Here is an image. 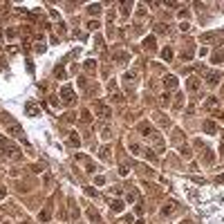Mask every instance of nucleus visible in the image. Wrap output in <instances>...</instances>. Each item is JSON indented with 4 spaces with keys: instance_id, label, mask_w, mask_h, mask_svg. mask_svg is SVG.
I'll return each instance as SVG.
<instances>
[{
    "instance_id": "7c9ffc66",
    "label": "nucleus",
    "mask_w": 224,
    "mask_h": 224,
    "mask_svg": "<svg viewBox=\"0 0 224 224\" xmlns=\"http://www.w3.org/2000/svg\"><path fill=\"white\" fill-rule=\"evenodd\" d=\"M101 137H103V139H110V137H112V130H110V128H103V130H101Z\"/></svg>"
},
{
    "instance_id": "2eb2a0df",
    "label": "nucleus",
    "mask_w": 224,
    "mask_h": 224,
    "mask_svg": "<svg viewBox=\"0 0 224 224\" xmlns=\"http://www.w3.org/2000/svg\"><path fill=\"white\" fill-rule=\"evenodd\" d=\"M126 200H128V202H137V200H139V193H137L135 188H130V191L126 193Z\"/></svg>"
},
{
    "instance_id": "c85d7f7f",
    "label": "nucleus",
    "mask_w": 224,
    "mask_h": 224,
    "mask_svg": "<svg viewBox=\"0 0 224 224\" xmlns=\"http://www.w3.org/2000/svg\"><path fill=\"white\" fill-rule=\"evenodd\" d=\"M173 206H175V204H166V206L162 209V213H164V215H170V213H173Z\"/></svg>"
},
{
    "instance_id": "1a4fd4ad",
    "label": "nucleus",
    "mask_w": 224,
    "mask_h": 224,
    "mask_svg": "<svg viewBox=\"0 0 224 224\" xmlns=\"http://www.w3.org/2000/svg\"><path fill=\"white\" fill-rule=\"evenodd\" d=\"M110 211L112 213H121V211H123V202H121V200H112L110 202Z\"/></svg>"
},
{
    "instance_id": "412c9836",
    "label": "nucleus",
    "mask_w": 224,
    "mask_h": 224,
    "mask_svg": "<svg viewBox=\"0 0 224 224\" xmlns=\"http://www.w3.org/2000/svg\"><path fill=\"white\" fill-rule=\"evenodd\" d=\"M99 157H101V159H110V148L103 146V148H101V153H99Z\"/></svg>"
},
{
    "instance_id": "c756f323",
    "label": "nucleus",
    "mask_w": 224,
    "mask_h": 224,
    "mask_svg": "<svg viewBox=\"0 0 224 224\" xmlns=\"http://www.w3.org/2000/svg\"><path fill=\"white\" fill-rule=\"evenodd\" d=\"M54 74H56V76H58V79H65V70L61 67V65H58V67L54 70Z\"/></svg>"
},
{
    "instance_id": "6e6552de",
    "label": "nucleus",
    "mask_w": 224,
    "mask_h": 224,
    "mask_svg": "<svg viewBox=\"0 0 224 224\" xmlns=\"http://www.w3.org/2000/svg\"><path fill=\"white\" fill-rule=\"evenodd\" d=\"M164 85H166L168 90H175V88H177V76H173V74H168V76L164 79Z\"/></svg>"
},
{
    "instance_id": "c9c22d12",
    "label": "nucleus",
    "mask_w": 224,
    "mask_h": 224,
    "mask_svg": "<svg viewBox=\"0 0 224 224\" xmlns=\"http://www.w3.org/2000/svg\"><path fill=\"white\" fill-rule=\"evenodd\" d=\"M90 218H92V220H94V222H99V213H97L94 209H90Z\"/></svg>"
},
{
    "instance_id": "cd10ccee",
    "label": "nucleus",
    "mask_w": 224,
    "mask_h": 224,
    "mask_svg": "<svg viewBox=\"0 0 224 224\" xmlns=\"http://www.w3.org/2000/svg\"><path fill=\"white\" fill-rule=\"evenodd\" d=\"M81 144V139L76 137V132H72V137H70V146H79Z\"/></svg>"
},
{
    "instance_id": "39448f33",
    "label": "nucleus",
    "mask_w": 224,
    "mask_h": 224,
    "mask_svg": "<svg viewBox=\"0 0 224 224\" xmlns=\"http://www.w3.org/2000/svg\"><path fill=\"white\" fill-rule=\"evenodd\" d=\"M61 99H63V103H72L74 101V90L70 85H63L61 88Z\"/></svg>"
},
{
    "instance_id": "a19ab883",
    "label": "nucleus",
    "mask_w": 224,
    "mask_h": 224,
    "mask_svg": "<svg viewBox=\"0 0 224 224\" xmlns=\"http://www.w3.org/2000/svg\"><path fill=\"white\" fill-rule=\"evenodd\" d=\"M85 193L90 195V197H97V191H94V188H85Z\"/></svg>"
},
{
    "instance_id": "ea45409f",
    "label": "nucleus",
    "mask_w": 224,
    "mask_h": 224,
    "mask_svg": "<svg viewBox=\"0 0 224 224\" xmlns=\"http://www.w3.org/2000/svg\"><path fill=\"white\" fill-rule=\"evenodd\" d=\"M164 32H168V27L166 25H157V34H164Z\"/></svg>"
},
{
    "instance_id": "4c0bfd02",
    "label": "nucleus",
    "mask_w": 224,
    "mask_h": 224,
    "mask_svg": "<svg viewBox=\"0 0 224 224\" xmlns=\"http://www.w3.org/2000/svg\"><path fill=\"white\" fill-rule=\"evenodd\" d=\"M168 101H170V94L166 92V94H162V103H164V106H168Z\"/></svg>"
},
{
    "instance_id": "393cba45",
    "label": "nucleus",
    "mask_w": 224,
    "mask_h": 224,
    "mask_svg": "<svg viewBox=\"0 0 224 224\" xmlns=\"http://www.w3.org/2000/svg\"><path fill=\"white\" fill-rule=\"evenodd\" d=\"M144 155H146V159H148V162H153V164L157 162V155H155L153 150H144Z\"/></svg>"
},
{
    "instance_id": "a878e982",
    "label": "nucleus",
    "mask_w": 224,
    "mask_h": 224,
    "mask_svg": "<svg viewBox=\"0 0 224 224\" xmlns=\"http://www.w3.org/2000/svg\"><path fill=\"white\" fill-rule=\"evenodd\" d=\"M81 119L85 121V123H90V121H92V114H90V110H83V112H81Z\"/></svg>"
},
{
    "instance_id": "e433bc0d",
    "label": "nucleus",
    "mask_w": 224,
    "mask_h": 224,
    "mask_svg": "<svg viewBox=\"0 0 224 224\" xmlns=\"http://www.w3.org/2000/svg\"><path fill=\"white\" fill-rule=\"evenodd\" d=\"M7 36H9V38H16V36H18V29H7Z\"/></svg>"
},
{
    "instance_id": "423d86ee",
    "label": "nucleus",
    "mask_w": 224,
    "mask_h": 224,
    "mask_svg": "<svg viewBox=\"0 0 224 224\" xmlns=\"http://www.w3.org/2000/svg\"><path fill=\"white\" fill-rule=\"evenodd\" d=\"M220 81H222V74H220V72H209V74H206V83H209L211 88H215Z\"/></svg>"
},
{
    "instance_id": "9d476101",
    "label": "nucleus",
    "mask_w": 224,
    "mask_h": 224,
    "mask_svg": "<svg viewBox=\"0 0 224 224\" xmlns=\"http://www.w3.org/2000/svg\"><path fill=\"white\" fill-rule=\"evenodd\" d=\"M144 47L146 50H155L157 47V45H155V36H146V38H144Z\"/></svg>"
},
{
    "instance_id": "6ab92c4d",
    "label": "nucleus",
    "mask_w": 224,
    "mask_h": 224,
    "mask_svg": "<svg viewBox=\"0 0 224 224\" xmlns=\"http://www.w3.org/2000/svg\"><path fill=\"white\" fill-rule=\"evenodd\" d=\"M162 58H164V61H173V50H170V47L162 50Z\"/></svg>"
},
{
    "instance_id": "ddd939ff",
    "label": "nucleus",
    "mask_w": 224,
    "mask_h": 224,
    "mask_svg": "<svg viewBox=\"0 0 224 224\" xmlns=\"http://www.w3.org/2000/svg\"><path fill=\"white\" fill-rule=\"evenodd\" d=\"M88 14H92V16H99V14H101V5H99V2H94V5H88Z\"/></svg>"
},
{
    "instance_id": "79ce46f5",
    "label": "nucleus",
    "mask_w": 224,
    "mask_h": 224,
    "mask_svg": "<svg viewBox=\"0 0 224 224\" xmlns=\"http://www.w3.org/2000/svg\"><path fill=\"white\" fill-rule=\"evenodd\" d=\"M218 184H224V173H220V175H218Z\"/></svg>"
},
{
    "instance_id": "2f4dec72",
    "label": "nucleus",
    "mask_w": 224,
    "mask_h": 224,
    "mask_svg": "<svg viewBox=\"0 0 224 224\" xmlns=\"http://www.w3.org/2000/svg\"><path fill=\"white\" fill-rule=\"evenodd\" d=\"M182 58H184V61H191V58H193V50H186V52L182 54Z\"/></svg>"
},
{
    "instance_id": "f03ea898",
    "label": "nucleus",
    "mask_w": 224,
    "mask_h": 224,
    "mask_svg": "<svg viewBox=\"0 0 224 224\" xmlns=\"http://www.w3.org/2000/svg\"><path fill=\"white\" fill-rule=\"evenodd\" d=\"M137 128H139V132H141L146 139H153V141H155L157 146H164L162 137H159V132L155 130V126H153V123H148V121H141V123H139Z\"/></svg>"
},
{
    "instance_id": "dca6fc26",
    "label": "nucleus",
    "mask_w": 224,
    "mask_h": 224,
    "mask_svg": "<svg viewBox=\"0 0 224 224\" xmlns=\"http://www.w3.org/2000/svg\"><path fill=\"white\" fill-rule=\"evenodd\" d=\"M211 61L220 65V63L224 61V52H213V54H211Z\"/></svg>"
},
{
    "instance_id": "bb28decb",
    "label": "nucleus",
    "mask_w": 224,
    "mask_h": 224,
    "mask_svg": "<svg viewBox=\"0 0 224 224\" xmlns=\"http://www.w3.org/2000/svg\"><path fill=\"white\" fill-rule=\"evenodd\" d=\"M85 70H88V72H94V70H97V63L92 61V58H90V61H85Z\"/></svg>"
},
{
    "instance_id": "aec40b11",
    "label": "nucleus",
    "mask_w": 224,
    "mask_h": 224,
    "mask_svg": "<svg viewBox=\"0 0 224 224\" xmlns=\"http://www.w3.org/2000/svg\"><path fill=\"white\" fill-rule=\"evenodd\" d=\"M25 110H27V114H29V117H38V110H36L32 103H27V106H25Z\"/></svg>"
},
{
    "instance_id": "0eeeda50",
    "label": "nucleus",
    "mask_w": 224,
    "mask_h": 224,
    "mask_svg": "<svg viewBox=\"0 0 224 224\" xmlns=\"http://www.w3.org/2000/svg\"><path fill=\"white\" fill-rule=\"evenodd\" d=\"M204 132H206V135H215L218 132V123L213 119H206V121H204Z\"/></svg>"
},
{
    "instance_id": "4be33fe9",
    "label": "nucleus",
    "mask_w": 224,
    "mask_h": 224,
    "mask_svg": "<svg viewBox=\"0 0 224 224\" xmlns=\"http://www.w3.org/2000/svg\"><path fill=\"white\" fill-rule=\"evenodd\" d=\"M179 153H182V157H186V159H191V155H193L188 146H182V148H179Z\"/></svg>"
},
{
    "instance_id": "37998d69",
    "label": "nucleus",
    "mask_w": 224,
    "mask_h": 224,
    "mask_svg": "<svg viewBox=\"0 0 224 224\" xmlns=\"http://www.w3.org/2000/svg\"><path fill=\"white\" fill-rule=\"evenodd\" d=\"M179 224H191V222H188V220H184V222H179Z\"/></svg>"
},
{
    "instance_id": "473e14b6",
    "label": "nucleus",
    "mask_w": 224,
    "mask_h": 224,
    "mask_svg": "<svg viewBox=\"0 0 224 224\" xmlns=\"http://www.w3.org/2000/svg\"><path fill=\"white\" fill-rule=\"evenodd\" d=\"M94 182H97L99 186H103V184H106V177H103V175H97V177H94Z\"/></svg>"
},
{
    "instance_id": "b1692460",
    "label": "nucleus",
    "mask_w": 224,
    "mask_h": 224,
    "mask_svg": "<svg viewBox=\"0 0 224 224\" xmlns=\"http://www.w3.org/2000/svg\"><path fill=\"white\" fill-rule=\"evenodd\" d=\"M99 27H101V23H99V20H90V23H88V29H90V32H97Z\"/></svg>"
},
{
    "instance_id": "20e7f679",
    "label": "nucleus",
    "mask_w": 224,
    "mask_h": 224,
    "mask_svg": "<svg viewBox=\"0 0 224 224\" xmlns=\"http://www.w3.org/2000/svg\"><path fill=\"white\" fill-rule=\"evenodd\" d=\"M7 132L9 135H14V137H23V126H18L16 121H7Z\"/></svg>"
},
{
    "instance_id": "5701e85b",
    "label": "nucleus",
    "mask_w": 224,
    "mask_h": 224,
    "mask_svg": "<svg viewBox=\"0 0 224 224\" xmlns=\"http://www.w3.org/2000/svg\"><path fill=\"white\" fill-rule=\"evenodd\" d=\"M218 103H220V101H218V97H209V101H206V106L213 110V108H218Z\"/></svg>"
},
{
    "instance_id": "f3484780",
    "label": "nucleus",
    "mask_w": 224,
    "mask_h": 224,
    "mask_svg": "<svg viewBox=\"0 0 224 224\" xmlns=\"http://www.w3.org/2000/svg\"><path fill=\"white\" fill-rule=\"evenodd\" d=\"M188 90H191V92H197V90H200V81L195 79V76L188 79Z\"/></svg>"
},
{
    "instance_id": "f8f14e48",
    "label": "nucleus",
    "mask_w": 224,
    "mask_h": 224,
    "mask_svg": "<svg viewBox=\"0 0 224 224\" xmlns=\"http://www.w3.org/2000/svg\"><path fill=\"white\" fill-rule=\"evenodd\" d=\"M50 218H52V211H50V209H43V211L38 213V220H41V222H50Z\"/></svg>"
},
{
    "instance_id": "58836bf2",
    "label": "nucleus",
    "mask_w": 224,
    "mask_h": 224,
    "mask_svg": "<svg viewBox=\"0 0 224 224\" xmlns=\"http://www.w3.org/2000/svg\"><path fill=\"white\" fill-rule=\"evenodd\" d=\"M179 29H182V32H191V25H188V23H182Z\"/></svg>"
},
{
    "instance_id": "9b49d317",
    "label": "nucleus",
    "mask_w": 224,
    "mask_h": 224,
    "mask_svg": "<svg viewBox=\"0 0 224 224\" xmlns=\"http://www.w3.org/2000/svg\"><path fill=\"white\" fill-rule=\"evenodd\" d=\"M128 148H130V153H132V155H144L141 146H139V144H135V141H130V144H128Z\"/></svg>"
},
{
    "instance_id": "7ed1b4c3",
    "label": "nucleus",
    "mask_w": 224,
    "mask_h": 224,
    "mask_svg": "<svg viewBox=\"0 0 224 224\" xmlns=\"http://www.w3.org/2000/svg\"><path fill=\"white\" fill-rule=\"evenodd\" d=\"M94 110H97V114H99L101 119H110V117H112V110L103 103V101H97V103H94Z\"/></svg>"
},
{
    "instance_id": "f704fd0d",
    "label": "nucleus",
    "mask_w": 224,
    "mask_h": 224,
    "mask_svg": "<svg viewBox=\"0 0 224 224\" xmlns=\"http://www.w3.org/2000/svg\"><path fill=\"white\" fill-rule=\"evenodd\" d=\"M155 117H157V121H159L162 126H168V119L166 117H162V114H155Z\"/></svg>"
},
{
    "instance_id": "a211bd4d",
    "label": "nucleus",
    "mask_w": 224,
    "mask_h": 224,
    "mask_svg": "<svg viewBox=\"0 0 224 224\" xmlns=\"http://www.w3.org/2000/svg\"><path fill=\"white\" fill-rule=\"evenodd\" d=\"M114 58L123 63V61H130V54H126V52H114Z\"/></svg>"
},
{
    "instance_id": "4468645a",
    "label": "nucleus",
    "mask_w": 224,
    "mask_h": 224,
    "mask_svg": "<svg viewBox=\"0 0 224 224\" xmlns=\"http://www.w3.org/2000/svg\"><path fill=\"white\" fill-rule=\"evenodd\" d=\"M135 79H137V72H126V74H123V81L128 83V85H132Z\"/></svg>"
},
{
    "instance_id": "f257e3e1",
    "label": "nucleus",
    "mask_w": 224,
    "mask_h": 224,
    "mask_svg": "<svg viewBox=\"0 0 224 224\" xmlns=\"http://www.w3.org/2000/svg\"><path fill=\"white\" fill-rule=\"evenodd\" d=\"M202 213L206 224H224V188L206 195L202 204Z\"/></svg>"
},
{
    "instance_id": "72a5a7b5",
    "label": "nucleus",
    "mask_w": 224,
    "mask_h": 224,
    "mask_svg": "<svg viewBox=\"0 0 224 224\" xmlns=\"http://www.w3.org/2000/svg\"><path fill=\"white\" fill-rule=\"evenodd\" d=\"M119 175H123V177L128 175V166H126V164H121V166H119Z\"/></svg>"
}]
</instances>
